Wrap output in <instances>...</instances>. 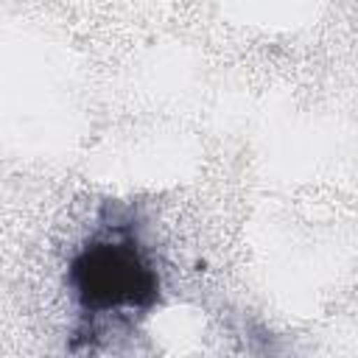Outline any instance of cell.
Instances as JSON below:
<instances>
[{
  "label": "cell",
  "instance_id": "cell-1",
  "mask_svg": "<svg viewBox=\"0 0 358 358\" xmlns=\"http://www.w3.org/2000/svg\"><path fill=\"white\" fill-rule=\"evenodd\" d=\"M70 285L84 310L148 308L157 299V274L131 238H98L70 266Z\"/></svg>",
  "mask_w": 358,
  "mask_h": 358
}]
</instances>
